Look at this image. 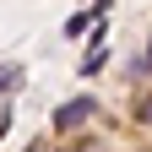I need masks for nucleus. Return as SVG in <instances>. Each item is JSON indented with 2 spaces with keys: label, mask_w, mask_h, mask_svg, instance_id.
<instances>
[{
  "label": "nucleus",
  "mask_w": 152,
  "mask_h": 152,
  "mask_svg": "<svg viewBox=\"0 0 152 152\" xmlns=\"http://www.w3.org/2000/svg\"><path fill=\"white\" fill-rule=\"evenodd\" d=\"M92 109H98L92 98H71V103L54 109V125H60V130H76V125H87V120H92Z\"/></svg>",
  "instance_id": "f257e3e1"
},
{
  "label": "nucleus",
  "mask_w": 152,
  "mask_h": 152,
  "mask_svg": "<svg viewBox=\"0 0 152 152\" xmlns=\"http://www.w3.org/2000/svg\"><path fill=\"white\" fill-rule=\"evenodd\" d=\"M11 87H22V71H16V65H0V98H6Z\"/></svg>",
  "instance_id": "f03ea898"
},
{
  "label": "nucleus",
  "mask_w": 152,
  "mask_h": 152,
  "mask_svg": "<svg viewBox=\"0 0 152 152\" xmlns=\"http://www.w3.org/2000/svg\"><path fill=\"white\" fill-rule=\"evenodd\" d=\"M136 120H147V125H152V98H141V103H136Z\"/></svg>",
  "instance_id": "7ed1b4c3"
},
{
  "label": "nucleus",
  "mask_w": 152,
  "mask_h": 152,
  "mask_svg": "<svg viewBox=\"0 0 152 152\" xmlns=\"http://www.w3.org/2000/svg\"><path fill=\"white\" fill-rule=\"evenodd\" d=\"M136 71H152V38H147V60H141V65H136Z\"/></svg>",
  "instance_id": "20e7f679"
}]
</instances>
